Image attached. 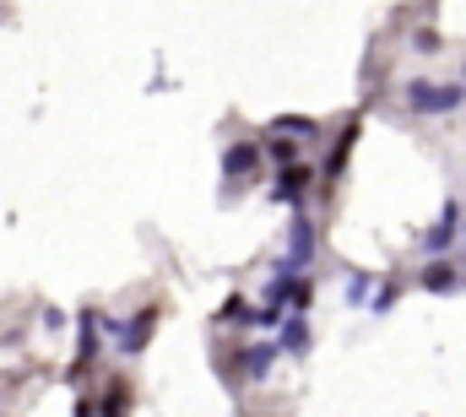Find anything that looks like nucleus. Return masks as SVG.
<instances>
[{"mask_svg":"<svg viewBox=\"0 0 466 417\" xmlns=\"http://www.w3.org/2000/svg\"><path fill=\"white\" fill-rule=\"evenodd\" d=\"M407 98H413L418 109H456V103H461V92H456V87H429V81H413V87H407Z\"/></svg>","mask_w":466,"mask_h":417,"instance_id":"1","label":"nucleus"}]
</instances>
